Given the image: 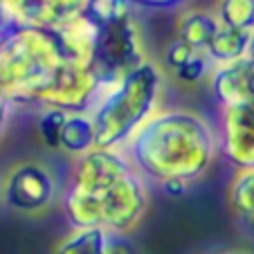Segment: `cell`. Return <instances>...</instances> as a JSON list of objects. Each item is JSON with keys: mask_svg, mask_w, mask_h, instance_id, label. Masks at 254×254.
<instances>
[{"mask_svg": "<svg viewBox=\"0 0 254 254\" xmlns=\"http://www.w3.org/2000/svg\"><path fill=\"white\" fill-rule=\"evenodd\" d=\"M149 185L122 149H99L72 162L61 191V207L70 227H101L130 234L149 211Z\"/></svg>", "mask_w": 254, "mask_h": 254, "instance_id": "cell-1", "label": "cell"}, {"mask_svg": "<svg viewBox=\"0 0 254 254\" xmlns=\"http://www.w3.org/2000/svg\"><path fill=\"white\" fill-rule=\"evenodd\" d=\"M146 183L200 180L221 151L214 124L191 108H160L122 149Z\"/></svg>", "mask_w": 254, "mask_h": 254, "instance_id": "cell-2", "label": "cell"}, {"mask_svg": "<svg viewBox=\"0 0 254 254\" xmlns=\"http://www.w3.org/2000/svg\"><path fill=\"white\" fill-rule=\"evenodd\" d=\"M67 63L54 27H16L0 45V92L16 106H39Z\"/></svg>", "mask_w": 254, "mask_h": 254, "instance_id": "cell-3", "label": "cell"}, {"mask_svg": "<svg viewBox=\"0 0 254 254\" xmlns=\"http://www.w3.org/2000/svg\"><path fill=\"white\" fill-rule=\"evenodd\" d=\"M167 86L162 65L149 59L113 88H104L90 108L99 149H124L126 142L160 111Z\"/></svg>", "mask_w": 254, "mask_h": 254, "instance_id": "cell-4", "label": "cell"}, {"mask_svg": "<svg viewBox=\"0 0 254 254\" xmlns=\"http://www.w3.org/2000/svg\"><path fill=\"white\" fill-rule=\"evenodd\" d=\"M149 59L151 57L146 52V43L142 36V27L135 18V11L99 27L92 70L104 88H113L115 83H120Z\"/></svg>", "mask_w": 254, "mask_h": 254, "instance_id": "cell-5", "label": "cell"}, {"mask_svg": "<svg viewBox=\"0 0 254 254\" xmlns=\"http://www.w3.org/2000/svg\"><path fill=\"white\" fill-rule=\"evenodd\" d=\"M0 202L20 216H43L61 202V185L48 162L16 160L0 180Z\"/></svg>", "mask_w": 254, "mask_h": 254, "instance_id": "cell-6", "label": "cell"}, {"mask_svg": "<svg viewBox=\"0 0 254 254\" xmlns=\"http://www.w3.org/2000/svg\"><path fill=\"white\" fill-rule=\"evenodd\" d=\"M218 146L239 171L254 169V104L221 108Z\"/></svg>", "mask_w": 254, "mask_h": 254, "instance_id": "cell-7", "label": "cell"}, {"mask_svg": "<svg viewBox=\"0 0 254 254\" xmlns=\"http://www.w3.org/2000/svg\"><path fill=\"white\" fill-rule=\"evenodd\" d=\"M52 254H135L128 234L101 227H70L52 248Z\"/></svg>", "mask_w": 254, "mask_h": 254, "instance_id": "cell-8", "label": "cell"}, {"mask_svg": "<svg viewBox=\"0 0 254 254\" xmlns=\"http://www.w3.org/2000/svg\"><path fill=\"white\" fill-rule=\"evenodd\" d=\"M209 88L221 108H234L254 101V63L250 57L236 63L218 65L209 79Z\"/></svg>", "mask_w": 254, "mask_h": 254, "instance_id": "cell-9", "label": "cell"}, {"mask_svg": "<svg viewBox=\"0 0 254 254\" xmlns=\"http://www.w3.org/2000/svg\"><path fill=\"white\" fill-rule=\"evenodd\" d=\"M221 27L218 18H216L214 9H205V7H189L176 20V36L191 45L193 50H202L205 52L209 41L214 39L216 29Z\"/></svg>", "mask_w": 254, "mask_h": 254, "instance_id": "cell-10", "label": "cell"}, {"mask_svg": "<svg viewBox=\"0 0 254 254\" xmlns=\"http://www.w3.org/2000/svg\"><path fill=\"white\" fill-rule=\"evenodd\" d=\"M250 41H252V34H243L236 32L230 27H218L214 34V39L207 45V57L214 61V65H227V63H236L241 59L248 57L250 52Z\"/></svg>", "mask_w": 254, "mask_h": 254, "instance_id": "cell-11", "label": "cell"}, {"mask_svg": "<svg viewBox=\"0 0 254 254\" xmlns=\"http://www.w3.org/2000/svg\"><path fill=\"white\" fill-rule=\"evenodd\" d=\"M95 146V126H92L90 115L88 113H70L61 133V151L77 160Z\"/></svg>", "mask_w": 254, "mask_h": 254, "instance_id": "cell-12", "label": "cell"}, {"mask_svg": "<svg viewBox=\"0 0 254 254\" xmlns=\"http://www.w3.org/2000/svg\"><path fill=\"white\" fill-rule=\"evenodd\" d=\"M227 200L239 221L254 232V169L236 173L227 191Z\"/></svg>", "mask_w": 254, "mask_h": 254, "instance_id": "cell-13", "label": "cell"}, {"mask_svg": "<svg viewBox=\"0 0 254 254\" xmlns=\"http://www.w3.org/2000/svg\"><path fill=\"white\" fill-rule=\"evenodd\" d=\"M214 14L223 27L254 34V0H216Z\"/></svg>", "mask_w": 254, "mask_h": 254, "instance_id": "cell-14", "label": "cell"}, {"mask_svg": "<svg viewBox=\"0 0 254 254\" xmlns=\"http://www.w3.org/2000/svg\"><path fill=\"white\" fill-rule=\"evenodd\" d=\"M214 70H216V65H214V61L207 57V52L196 50V52H193L191 57L167 79H173V81L180 83V86L193 88V86H200V83H205V81L209 83Z\"/></svg>", "mask_w": 254, "mask_h": 254, "instance_id": "cell-15", "label": "cell"}, {"mask_svg": "<svg viewBox=\"0 0 254 254\" xmlns=\"http://www.w3.org/2000/svg\"><path fill=\"white\" fill-rule=\"evenodd\" d=\"M70 113L61 111V108H41L39 122H36V133L39 139L48 151H61V133L65 120Z\"/></svg>", "mask_w": 254, "mask_h": 254, "instance_id": "cell-16", "label": "cell"}, {"mask_svg": "<svg viewBox=\"0 0 254 254\" xmlns=\"http://www.w3.org/2000/svg\"><path fill=\"white\" fill-rule=\"evenodd\" d=\"M133 11L135 7L130 5V0H88L86 14L92 16L99 25H104L120 18V16L133 14Z\"/></svg>", "mask_w": 254, "mask_h": 254, "instance_id": "cell-17", "label": "cell"}, {"mask_svg": "<svg viewBox=\"0 0 254 254\" xmlns=\"http://www.w3.org/2000/svg\"><path fill=\"white\" fill-rule=\"evenodd\" d=\"M41 2L43 0H0V5L9 11V16L23 27H39Z\"/></svg>", "mask_w": 254, "mask_h": 254, "instance_id": "cell-18", "label": "cell"}, {"mask_svg": "<svg viewBox=\"0 0 254 254\" xmlns=\"http://www.w3.org/2000/svg\"><path fill=\"white\" fill-rule=\"evenodd\" d=\"M193 52H196V50H193L191 45H187L185 41H180L178 36H173V39L164 45V54H162V70H164V74H167V77H171L173 72L183 65V63L187 61Z\"/></svg>", "mask_w": 254, "mask_h": 254, "instance_id": "cell-19", "label": "cell"}, {"mask_svg": "<svg viewBox=\"0 0 254 254\" xmlns=\"http://www.w3.org/2000/svg\"><path fill=\"white\" fill-rule=\"evenodd\" d=\"M191 0H130V5L135 9H153V11H171L180 9V7L189 5Z\"/></svg>", "mask_w": 254, "mask_h": 254, "instance_id": "cell-20", "label": "cell"}, {"mask_svg": "<svg viewBox=\"0 0 254 254\" xmlns=\"http://www.w3.org/2000/svg\"><path fill=\"white\" fill-rule=\"evenodd\" d=\"M14 108L16 104H11L2 92H0V142L5 139L7 135V128H9V122H11V115H14Z\"/></svg>", "mask_w": 254, "mask_h": 254, "instance_id": "cell-21", "label": "cell"}, {"mask_svg": "<svg viewBox=\"0 0 254 254\" xmlns=\"http://www.w3.org/2000/svg\"><path fill=\"white\" fill-rule=\"evenodd\" d=\"M16 27H20V25L16 23L14 18H11L9 11H7L5 7L0 5V45H2V41H5Z\"/></svg>", "mask_w": 254, "mask_h": 254, "instance_id": "cell-22", "label": "cell"}, {"mask_svg": "<svg viewBox=\"0 0 254 254\" xmlns=\"http://www.w3.org/2000/svg\"><path fill=\"white\" fill-rule=\"evenodd\" d=\"M160 187H162V191L169 193L171 198H178V196H183V193L187 191L189 185H185V183H164V185H160Z\"/></svg>", "mask_w": 254, "mask_h": 254, "instance_id": "cell-23", "label": "cell"}, {"mask_svg": "<svg viewBox=\"0 0 254 254\" xmlns=\"http://www.w3.org/2000/svg\"><path fill=\"white\" fill-rule=\"evenodd\" d=\"M248 57H250V61L254 63V34H252V41H250V52H248Z\"/></svg>", "mask_w": 254, "mask_h": 254, "instance_id": "cell-24", "label": "cell"}, {"mask_svg": "<svg viewBox=\"0 0 254 254\" xmlns=\"http://www.w3.org/2000/svg\"><path fill=\"white\" fill-rule=\"evenodd\" d=\"M221 254H252L248 250H227V252H221Z\"/></svg>", "mask_w": 254, "mask_h": 254, "instance_id": "cell-25", "label": "cell"}]
</instances>
